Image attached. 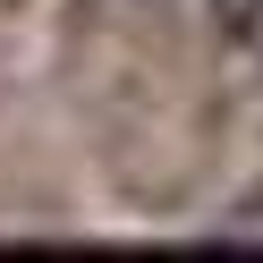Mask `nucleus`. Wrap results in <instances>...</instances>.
<instances>
[{"mask_svg": "<svg viewBox=\"0 0 263 263\" xmlns=\"http://www.w3.org/2000/svg\"><path fill=\"white\" fill-rule=\"evenodd\" d=\"M212 9H221V26L246 43V51H263V0H212Z\"/></svg>", "mask_w": 263, "mask_h": 263, "instance_id": "1", "label": "nucleus"}]
</instances>
